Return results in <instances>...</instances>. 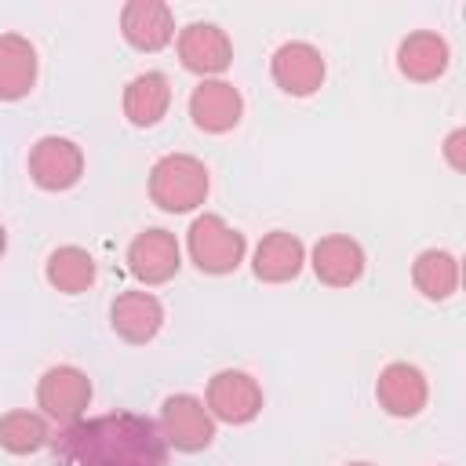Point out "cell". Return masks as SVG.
<instances>
[{
	"mask_svg": "<svg viewBox=\"0 0 466 466\" xmlns=\"http://www.w3.org/2000/svg\"><path fill=\"white\" fill-rule=\"evenodd\" d=\"M160 433L167 441V448L175 451H204L215 441V419L208 411V404L193 393H175L164 400L160 408Z\"/></svg>",
	"mask_w": 466,
	"mask_h": 466,
	"instance_id": "cell-4",
	"label": "cell"
},
{
	"mask_svg": "<svg viewBox=\"0 0 466 466\" xmlns=\"http://www.w3.org/2000/svg\"><path fill=\"white\" fill-rule=\"evenodd\" d=\"M7 251V229H4V222H0V255Z\"/></svg>",
	"mask_w": 466,
	"mask_h": 466,
	"instance_id": "cell-24",
	"label": "cell"
},
{
	"mask_svg": "<svg viewBox=\"0 0 466 466\" xmlns=\"http://www.w3.org/2000/svg\"><path fill=\"white\" fill-rule=\"evenodd\" d=\"M309 266H313L320 284L350 288V284H357L364 277V248L346 233H331V237H320L313 244Z\"/></svg>",
	"mask_w": 466,
	"mask_h": 466,
	"instance_id": "cell-14",
	"label": "cell"
},
{
	"mask_svg": "<svg viewBox=\"0 0 466 466\" xmlns=\"http://www.w3.org/2000/svg\"><path fill=\"white\" fill-rule=\"evenodd\" d=\"M346 466H371V462H346Z\"/></svg>",
	"mask_w": 466,
	"mask_h": 466,
	"instance_id": "cell-25",
	"label": "cell"
},
{
	"mask_svg": "<svg viewBox=\"0 0 466 466\" xmlns=\"http://www.w3.org/2000/svg\"><path fill=\"white\" fill-rule=\"evenodd\" d=\"M36 84V47L22 33L0 36V98L18 102Z\"/></svg>",
	"mask_w": 466,
	"mask_h": 466,
	"instance_id": "cell-17",
	"label": "cell"
},
{
	"mask_svg": "<svg viewBox=\"0 0 466 466\" xmlns=\"http://www.w3.org/2000/svg\"><path fill=\"white\" fill-rule=\"evenodd\" d=\"M109 324L124 342H149L164 324V306L149 291H120L109 306Z\"/></svg>",
	"mask_w": 466,
	"mask_h": 466,
	"instance_id": "cell-15",
	"label": "cell"
},
{
	"mask_svg": "<svg viewBox=\"0 0 466 466\" xmlns=\"http://www.w3.org/2000/svg\"><path fill=\"white\" fill-rule=\"evenodd\" d=\"M411 280L430 302H444L459 288V258L444 248H426L411 262Z\"/></svg>",
	"mask_w": 466,
	"mask_h": 466,
	"instance_id": "cell-20",
	"label": "cell"
},
{
	"mask_svg": "<svg viewBox=\"0 0 466 466\" xmlns=\"http://www.w3.org/2000/svg\"><path fill=\"white\" fill-rule=\"evenodd\" d=\"M44 444H51V433H47L44 415L25 411V408L0 415V448H4V451H11V455H29V451H40Z\"/></svg>",
	"mask_w": 466,
	"mask_h": 466,
	"instance_id": "cell-22",
	"label": "cell"
},
{
	"mask_svg": "<svg viewBox=\"0 0 466 466\" xmlns=\"http://www.w3.org/2000/svg\"><path fill=\"white\" fill-rule=\"evenodd\" d=\"M269 73H273V80H277L280 91H288V95H295V98H306V95H313V91L324 84L328 66H324V55H320L313 44H306V40H288V44H280V47L273 51Z\"/></svg>",
	"mask_w": 466,
	"mask_h": 466,
	"instance_id": "cell-8",
	"label": "cell"
},
{
	"mask_svg": "<svg viewBox=\"0 0 466 466\" xmlns=\"http://www.w3.org/2000/svg\"><path fill=\"white\" fill-rule=\"evenodd\" d=\"M29 175L40 189L47 193H62L69 186L80 182L84 175V153L73 138H62V135H44L33 142L29 149Z\"/></svg>",
	"mask_w": 466,
	"mask_h": 466,
	"instance_id": "cell-7",
	"label": "cell"
},
{
	"mask_svg": "<svg viewBox=\"0 0 466 466\" xmlns=\"http://www.w3.org/2000/svg\"><path fill=\"white\" fill-rule=\"evenodd\" d=\"M167 106H171V84H167L164 73L149 69V73H138L135 80H127V87H124V116L135 127L160 124Z\"/></svg>",
	"mask_w": 466,
	"mask_h": 466,
	"instance_id": "cell-19",
	"label": "cell"
},
{
	"mask_svg": "<svg viewBox=\"0 0 466 466\" xmlns=\"http://www.w3.org/2000/svg\"><path fill=\"white\" fill-rule=\"evenodd\" d=\"M58 466H167V441L160 426L135 411L69 422L51 437Z\"/></svg>",
	"mask_w": 466,
	"mask_h": 466,
	"instance_id": "cell-1",
	"label": "cell"
},
{
	"mask_svg": "<svg viewBox=\"0 0 466 466\" xmlns=\"http://www.w3.org/2000/svg\"><path fill=\"white\" fill-rule=\"evenodd\" d=\"M182 266V251H178V240L175 233L153 226V229H142L131 248H127V269L142 280V284H167Z\"/></svg>",
	"mask_w": 466,
	"mask_h": 466,
	"instance_id": "cell-10",
	"label": "cell"
},
{
	"mask_svg": "<svg viewBox=\"0 0 466 466\" xmlns=\"http://www.w3.org/2000/svg\"><path fill=\"white\" fill-rule=\"evenodd\" d=\"M44 273H47V284H51L55 291L80 295V291H87V288L95 284V258H91L84 248L66 244V248H55V251L47 255Z\"/></svg>",
	"mask_w": 466,
	"mask_h": 466,
	"instance_id": "cell-21",
	"label": "cell"
},
{
	"mask_svg": "<svg viewBox=\"0 0 466 466\" xmlns=\"http://www.w3.org/2000/svg\"><path fill=\"white\" fill-rule=\"evenodd\" d=\"M462 142H466V131H462V127H455V131L444 138V157H448V164H451L455 171H462V167H466V157H462Z\"/></svg>",
	"mask_w": 466,
	"mask_h": 466,
	"instance_id": "cell-23",
	"label": "cell"
},
{
	"mask_svg": "<svg viewBox=\"0 0 466 466\" xmlns=\"http://www.w3.org/2000/svg\"><path fill=\"white\" fill-rule=\"evenodd\" d=\"M375 400L382 411H390L393 419H411L426 408L430 400V386H426V375L408 364V360H393L379 371L375 379Z\"/></svg>",
	"mask_w": 466,
	"mask_h": 466,
	"instance_id": "cell-9",
	"label": "cell"
},
{
	"mask_svg": "<svg viewBox=\"0 0 466 466\" xmlns=\"http://www.w3.org/2000/svg\"><path fill=\"white\" fill-rule=\"evenodd\" d=\"M149 197L164 211H193L208 197V167L189 153H167L149 167Z\"/></svg>",
	"mask_w": 466,
	"mask_h": 466,
	"instance_id": "cell-2",
	"label": "cell"
},
{
	"mask_svg": "<svg viewBox=\"0 0 466 466\" xmlns=\"http://www.w3.org/2000/svg\"><path fill=\"white\" fill-rule=\"evenodd\" d=\"M302 262H306V244L288 229H273L258 240L251 269L266 284H284V280H295L302 273Z\"/></svg>",
	"mask_w": 466,
	"mask_h": 466,
	"instance_id": "cell-16",
	"label": "cell"
},
{
	"mask_svg": "<svg viewBox=\"0 0 466 466\" xmlns=\"http://www.w3.org/2000/svg\"><path fill=\"white\" fill-rule=\"evenodd\" d=\"M178 58H182V66L189 73H200L208 80V76L229 69L233 44H229L222 25H215V22H189L178 33Z\"/></svg>",
	"mask_w": 466,
	"mask_h": 466,
	"instance_id": "cell-11",
	"label": "cell"
},
{
	"mask_svg": "<svg viewBox=\"0 0 466 466\" xmlns=\"http://www.w3.org/2000/svg\"><path fill=\"white\" fill-rule=\"evenodd\" d=\"M186 248H189V258L200 273H211V277H222V273H233L240 262H244V251H248V240L240 229H233L222 215H197L189 233H186Z\"/></svg>",
	"mask_w": 466,
	"mask_h": 466,
	"instance_id": "cell-3",
	"label": "cell"
},
{
	"mask_svg": "<svg viewBox=\"0 0 466 466\" xmlns=\"http://www.w3.org/2000/svg\"><path fill=\"white\" fill-rule=\"evenodd\" d=\"M204 404H208L211 419H222L229 426H244L262 411V386L240 368H222L211 375Z\"/></svg>",
	"mask_w": 466,
	"mask_h": 466,
	"instance_id": "cell-6",
	"label": "cell"
},
{
	"mask_svg": "<svg viewBox=\"0 0 466 466\" xmlns=\"http://www.w3.org/2000/svg\"><path fill=\"white\" fill-rule=\"evenodd\" d=\"M120 33L135 51H160L175 40V15L164 0H127L120 11Z\"/></svg>",
	"mask_w": 466,
	"mask_h": 466,
	"instance_id": "cell-13",
	"label": "cell"
},
{
	"mask_svg": "<svg viewBox=\"0 0 466 466\" xmlns=\"http://www.w3.org/2000/svg\"><path fill=\"white\" fill-rule=\"evenodd\" d=\"M36 404L58 426L80 422L87 404H91V379L73 364H55L36 382Z\"/></svg>",
	"mask_w": 466,
	"mask_h": 466,
	"instance_id": "cell-5",
	"label": "cell"
},
{
	"mask_svg": "<svg viewBox=\"0 0 466 466\" xmlns=\"http://www.w3.org/2000/svg\"><path fill=\"white\" fill-rule=\"evenodd\" d=\"M448 40L430 33V29H419V33H408L397 47V66L408 80H437L444 69H448Z\"/></svg>",
	"mask_w": 466,
	"mask_h": 466,
	"instance_id": "cell-18",
	"label": "cell"
},
{
	"mask_svg": "<svg viewBox=\"0 0 466 466\" xmlns=\"http://www.w3.org/2000/svg\"><path fill=\"white\" fill-rule=\"evenodd\" d=\"M189 116L200 131L222 135L233 131L244 116V98L229 80H200L189 95Z\"/></svg>",
	"mask_w": 466,
	"mask_h": 466,
	"instance_id": "cell-12",
	"label": "cell"
}]
</instances>
